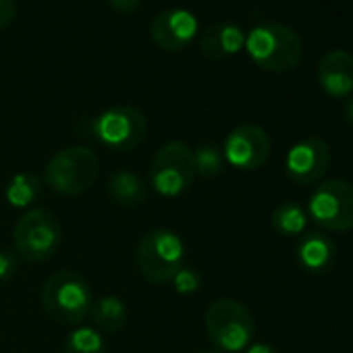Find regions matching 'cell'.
Masks as SVG:
<instances>
[{
	"instance_id": "18",
	"label": "cell",
	"mask_w": 353,
	"mask_h": 353,
	"mask_svg": "<svg viewBox=\"0 0 353 353\" xmlns=\"http://www.w3.org/2000/svg\"><path fill=\"white\" fill-rule=\"evenodd\" d=\"M90 314L96 324V330H104V332H117L127 320V307L123 299L114 295H106L96 303H92Z\"/></svg>"
},
{
	"instance_id": "7",
	"label": "cell",
	"mask_w": 353,
	"mask_h": 353,
	"mask_svg": "<svg viewBox=\"0 0 353 353\" xmlns=\"http://www.w3.org/2000/svg\"><path fill=\"white\" fill-rule=\"evenodd\" d=\"M305 212L324 231H353V183L345 179L322 181L310 194Z\"/></svg>"
},
{
	"instance_id": "8",
	"label": "cell",
	"mask_w": 353,
	"mask_h": 353,
	"mask_svg": "<svg viewBox=\"0 0 353 353\" xmlns=\"http://www.w3.org/2000/svg\"><path fill=\"white\" fill-rule=\"evenodd\" d=\"M63 241V231L59 219L44 208H34L26 212L13 231L15 252L28 262H44L52 258Z\"/></svg>"
},
{
	"instance_id": "4",
	"label": "cell",
	"mask_w": 353,
	"mask_h": 353,
	"mask_svg": "<svg viewBox=\"0 0 353 353\" xmlns=\"http://www.w3.org/2000/svg\"><path fill=\"white\" fill-rule=\"evenodd\" d=\"M98 170L100 160L90 148L69 145L48 160L44 179L61 196H79L94 185Z\"/></svg>"
},
{
	"instance_id": "27",
	"label": "cell",
	"mask_w": 353,
	"mask_h": 353,
	"mask_svg": "<svg viewBox=\"0 0 353 353\" xmlns=\"http://www.w3.org/2000/svg\"><path fill=\"white\" fill-rule=\"evenodd\" d=\"M343 114H345V121L353 127V98H349L347 100V104H345V110H343Z\"/></svg>"
},
{
	"instance_id": "26",
	"label": "cell",
	"mask_w": 353,
	"mask_h": 353,
	"mask_svg": "<svg viewBox=\"0 0 353 353\" xmlns=\"http://www.w3.org/2000/svg\"><path fill=\"white\" fill-rule=\"evenodd\" d=\"M241 353H281L276 347L268 345V343H252L250 347H245Z\"/></svg>"
},
{
	"instance_id": "17",
	"label": "cell",
	"mask_w": 353,
	"mask_h": 353,
	"mask_svg": "<svg viewBox=\"0 0 353 353\" xmlns=\"http://www.w3.org/2000/svg\"><path fill=\"white\" fill-rule=\"evenodd\" d=\"M307 212L297 202H283L274 208L270 216L272 229L283 237H299L307 229Z\"/></svg>"
},
{
	"instance_id": "28",
	"label": "cell",
	"mask_w": 353,
	"mask_h": 353,
	"mask_svg": "<svg viewBox=\"0 0 353 353\" xmlns=\"http://www.w3.org/2000/svg\"><path fill=\"white\" fill-rule=\"evenodd\" d=\"M198 353H219V351H210V349H202V351H198Z\"/></svg>"
},
{
	"instance_id": "25",
	"label": "cell",
	"mask_w": 353,
	"mask_h": 353,
	"mask_svg": "<svg viewBox=\"0 0 353 353\" xmlns=\"http://www.w3.org/2000/svg\"><path fill=\"white\" fill-rule=\"evenodd\" d=\"M141 0H108V5L119 13H133Z\"/></svg>"
},
{
	"instance_id": "3",
	"label": "cell",
	"mask_w": 353,
	"mask_h": 353,
	"mask_svg": "<svg viewBox=\"0 0 353 353\" xmlns=\"http://www.w3.org/2000/svg\"><path fill=\"white\" fill-rule=\"evenodd\" d=\"M188 248L174 231L154 229L141 237L135 250V262L143 279L152 285L168 283L185 266Z\"/></svg>"
},
{
	"instance_id": "1",
	"label": "cell",
	"mask_w": 353,
	"mask_h": 353,
	"mask_svg": "<svg viewBox=\"0 0 353 353\" xmlns=\"http://www.w3.org/2000/svg\"><path fill=\"white\" fill-rule=\"evenodd\" d=\"M250 59L264 71L287 73L303 59V42L299 34L279 21H264L245 36Z\"/></svg>"
},
{
	"instance_id": "23",
	"label": "cell",
	"mask_w": 353,
	"mask_h": 353,
	"mask_svg": "<svg viewBox=\"0 0 353 353\" xmlns=\"http://www.w3.org/2000/svg\"><path fill=\"white\" fill-rule=\"evenodd\" d=\"M17 270V256L11 250H0V283H7Z\"/></svg>"
},
{
	"instance_id": "20",
	"label": "cell",
	"mask_w": 353,
	"mask_h": 353,
	"mask_svg": "<svg viewBox=\"0 0 353 353\" xmlns=\"http://www.w3.org/2000/svg\"><path fill=\"white\" fill-rule=\"evenodd\" d=\"M65 353H106V343L100 330L92 326H81L67 336Z\"/></svg>"
},
{
	"instance_id": "6",
	"label": "cell",
	"mask_w": 353,
	"mask_h": 353,
	"mask_svg": "<svg viewBox=\"0 0 353 353\" xmlns=\"http://www.w3.org/2000/svg\"><path fill=\"white\" fill-rule=\"evenodd\" d=\"M194 150L183 141L164 143L152 160L150 181L156 194L164 198L183 196L196 181Z\"/></svg>"
},
{
	"instance_id": "24",
	"label": "cell",
	"mask_w": 353,
	"mask_h": 353,
	"mask_svg": "<svg viewBox=\"0 0 353 353\" xmlns=\"http://www.w3.org/2000/svg\"><path fill=\"white\" fill-rule=\"evenodd\" d=\"M17 17V3L15 0H0V30L9 28Z\"/></svg>"
},
{
	"instance_id": "14",
	"label": "cell",
	"mask_w": 353,
	"mask_h": 353,
	"mask_svg": "<svg viewBox=\"0 0 353 353\" xmlns=\"http://www.w3.org/2000/svg\"><path fill=\"white\" fill-rule=\"evenodd\" d=\"M336 256L339 252H336L334 241L328 235L318 233V231L303 233L295 248V260L299 268L314 276L330 272L336 262Z\"/></svg>"
},
{
	"instance_id": "22",
	"label": "cell",
	"mask_w": 353,
	"mask_h": 353,
	"mask_svg": "<svg viewBox=\"0 0 353 353\" xmlns=\"http://www.w3.org/2000/svg\"><path fill=\"white\" fill-rule=\"evenodd\" d=\"M170 281H172L174 291H176V293H183V295L196 293V291L200 289V285H202L200 274H198L194 268H190V266L179 268V270H176V274H174Z\"/></svg>"
},
{
	"instance_id": "5",
	"label": "cell",
	"mask_w": 353,
	"mask_h": 353,
	"mask_svg": "<svg viewBox=\"0 0 353 353\" xmlns=\"http://www.w3.org/2000/svg\"><path fill=\"white\" fill-rule=\"evenodd\" d=\"M46 314L63 324H81L92 310V289L75 270L54 272L42 293Z\"/></svg>"
},
{
	"instance_id": "16",
	"label": "cell",
	"mask_w": 353,
	"mask_h": 353,
	"mask_svg": "<svg viewBox=\"0 0 353 353\" xmlns=\"http://www.w3.org/2000/svg\"><path fill=\"white\" fill-rule=\"evenodd\" d=\"M108 194L119 206L135 208L145 204L150 192L139 174L129 170H119L108 179Z\"/></svg>"
},
{
	"instance_id": "9",
	"label": "cell",
	"mask_w": 353,
	"mask_h": 353,
	"mask_svg": "<svg viewBox=\"0 0 353 353\" xmlns=\"http://www.w3.org/2000/svg\"><path fill=\"white\" fill-rule=\"evenodd\" d=\"M92 135L108 150L129 152L145 139L148 119L135 106H110L92 121Z\"/></svg>"
},
{
	"instance_id": "11",
	"label": "cell",
	"mask_w": 353,
	"mask_h": 353,
	"mask_svg": "<svg viewBox=\"0 0 353 353\" xmlns=\"http://www.w3.org/2000/svg\"><path fill=\"white\" fill-rule=\"evenodd\" d=\"M272 152L270 135L260 125H239L235 127L223 148L225 162L237 170H258Z\"/></svg>"
},
{
	"instance_id": "10",
	"label": "cell",
	"mask_w": 353,
	"mask_h": 353,
	"mask_svg": "<svg viewBox=\"0 0 353 353\" xmlns=\"http://www.w3.org/2000/svg\"><path fill=\"white\" fill-rule=\"evenodd\" d=\"M330 166V145L316 135L293 143L285 156V174L295 185H314L322 181Z\"/></svg>"
},
{
	"instance_id": "2",
	"label": "cell",
	"mask_w": 353,
	"mask_h": 353,
	"mask_svg": "<svg viewBox=\"0 0 353 353\" xmlns=\"http://www.w3.org/2000/svg\"><path fill=\"white\" fill-rule=\"evenodd\" d=\"M204 324L212 345L223 353H241L252 345L256 334V320L252 312L231 297L212 301L206 310Z\"/></svg>"
},
{
	"instance_id": "21",
	"label": "cell",
	"mask_w": 353,
	"mask_h": 353,
	"mask_svg": "<svg viewBox=\"0 0 353 353\" xmlns=\"http://www.w3.org/2000/svg\"><path fill=\"white\" fill-rule=\"evenodd\" d=\"M194 160H196V172L206 176V179H212V176H219L225 168V156L223 150H219L216 145H200L198 150H194Z\"/></svg>"
},
{
	"instance_id": "12",
	"label": "cell",
	"mask_w": 353,
	"mask_h": 353,
	"mask_svg": "<svg viewBox=\"0 0 353 353\" xmlns=\"http://www.w3.org/2000/svg\"><path fill=\"white\" fill-rule=\"evenodd\" d=\"M200 34L198 17L188 9L160 11L150 23V40L168 52H179L188 48Z\"/></svg>"
},
{
	"instance_id": "15",
	"label": "cell",
	"mask_w": 353,
	"mask_h": 353,
	"mask_svg": "<svg viewBox=\"0 0 353 353\" xmlns=\"http://www.w3.org/2000/svg\"><path fill=\"white\" fill-rule=\"evenodd\" d=\"M202 54L210 61H225L245 48V34L237 23H212L200 38Z\"/></svg>"
},
{
	"instance_id": "13",
	"label": "cell",
	"mask_w": 353,
	"mask_h": 353,
	"mask_svg": "<svg viewBox=\"0 0 353 353\" xmlns=\"http://www.w3.org/2000/svg\"><path fill=\"white\" fill-rule=\"evenodd\" d=\"M318 83L320 90L343 100L353 94V54L347 50H330L318 61Z\"/></svg>"
},
{
	"instance_id": "19",
	"label": "cell",
	"mask_w": 353,
	"mask_h": 353,
	"mask_svg": "<svg viewBox=\"0 0 353 353\" xmlns=\"http://www.w3.org/2000/svg\"><path fill=\"white\" fill-rule=\"evenodd\" d=\"M40 196V179L32 172H19L7 183L5 198L13 208H26Z\"/></svg>"
}]
</instances>
